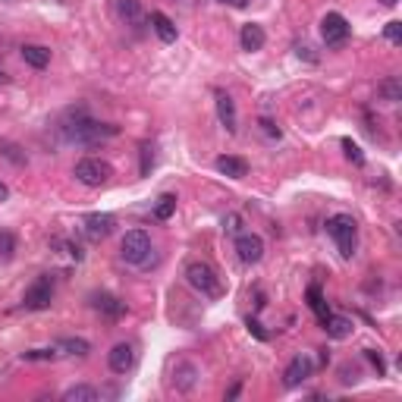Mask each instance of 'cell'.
Listing matches in <instances>:
<instances>
[{
    "instance_id": "6da1fadb",
    "label": "cell",
    "mask_w": 402,
    "mask_h": 402,
    "mask_svg": "<svg viewBox=\"0 0 402 402\" xmlns=\"http://www.w3.org/2000/svg\"><path fill=\"white\" fill-rule=\"evenodd\" d=\"M60 133L72 145H101L107 138H113L120 129L113 123H98L85 107H69L60 120Z\"/></svg>"
},
{
    "instance_id": "7a4b0ae2",
    "label": "cell",
    "mask_w": 402,
    "mask_h": 402,
    "mask_svg": "<svg viewBox=\"0 0 402 402\" xmlns=\"http://www.w3.org/2000/svg\"><path fill=\"white\" fill-rule=\"evenodd\" d=\"M186 280L195 292H201L204 298H220L223 296V283L217 277V270L208 264V261H192L186 267Z\"/></svg>"
},
{
    "instance_id": "3957f363",
    "label": "cell",
    "mask_w": 402,
    "mask_h": 402,
    "mask_svg": "<svg viewBox=\"0 0 402 402\" xmlns=\"http://www.w3.org/2000/svg\"><path fill=\"white\" fill-rule=\"evenodd\" d=\"M327 236L336 242L342 258H352L355 255V239H358V223L352 214H333L327 220Z\"/></svg>"
},
{
    "instance_id": "277c9868",
    "label": "cell",
    "mask_w": 402,
    "mask_h": 402,
    "mask_svg": "<svg viewBox=\"0 0 402 402\" xmlns=\"http://www.w3.org/2000/svg\"><path fill=\"white\" fill-rule=\"evenodd\" d=\"M72 177L82 182V186L98 189L113 177V167L107 164V160H101V157H82V160H76V167H72Z\"/></svg>"
},
{
    "instance_id": "5b68a950",
    "label": "cell",
    "mask_w": 402,
    "mask_h": 402,
    "mask_svg": "<svg viewBox=\"0 0 402 402\" xmlns=\"http://www.w3.org/2000/svg\"><path fill=\"white\" fill-rule=\"evenodd\" d=\"M120 258L126 264H145L151 258V236L145 230H129L120 242Z\"/></svg>"
},
{
    "instance_id": "8992f818",
    "label": "cell",
    "mask_w": 402,
    "mask_h": 402,
    "mask_svg": "<svg viewBox=\"0 0 402 402\" xmlns=\"http://www.w3.org/2000/svg\"><path fill=\"white\" fill-rule=\"evenodd\" d=\"M50 302H54V283H50V277H38L23 296L26 311H45L50 308Z\"/></svg>"
},
{
    "instance_id": "52a82bcc",
    "label": "cell",
    "mask_w": 402,
    "mask_h": 402,
    "mask_svg": "<svg viewBox=\"0 0 402 402\" xmlns=\"http://www.w3.org/2000/svg\"><path fill=\"white\" fill-rule=\"evenodd\" d=\"M349 19L342 16V13H327L324 19H320V38H324L327 48H340L342 41L349 38Z\"/></svg>"
},
{
    "instance_id": "ba28073f",
    "label": "cell",
    "mask_w": 402,
    "mask_h": 402,
    "mask_svg": "<svg viewBox=\"0 0 402 402\" xmlns=\"http://www.w3.org/2000/svg\"><path fill=\"white\" fill-rule=\"evenodd\" d=\"M236 255L242 264H258L264 258V239L258 233H239L236 236Z\"/></svg>"
},
{
    "instance_id": "9c48e42d",
    "label": "cell",
    "mask_w": 402,
    "mask_h": 402,
    "mask_svg": "<svg viewBox=\"0 0 402 402\" xmlns=\"http://www.w3.org/2000/svg\"><path fill=\"white\" fill-rule=\"evenodd\" d=\"M311 371H314L311 355H296L286 364V371H283V386H286V390H296V386H302L305 380L311 377Z\"/></svg>"
},
{
    "instance_id": "30bf717a",
    "label": "cell",
    "mask_w": 402,
    "mask_h": 402,
    "mask_svg": "<svg viewBox=\"0 0 402 402\" xmlns=\"http://www.w3.org/2000/svg\"><path fill=\"white\" fill-rule=\"evenodd\" d=\"M111 13L120 26L142 28V23H145V13H142V4H138V0H111Z\"/></svg>"
},
{
    "instance_id": "8fae6325",
    "label": "cell",
    "mask_w": 402,
    "mask_h": 402,
    "mask_svg": "<svg viewBox=\"0 0 402 402\" xmlns=\"http://www.w3.org/2000/svg\"><path fill=\"white\" fill-rule=\"evenodd\" d=\"M82 226H85V236H89L91 242H101V239H107L113 233L116 220H113V214H89L82 220Z\"/></svg>"
},
{
    "instance_id": "7c38bea8",
    "label": "cell",
    "mask_w": 402,
    "mask_h": 402,
    "mask_svg": "<svg viewBox=\"0 0 402 402\" xmlns=\"http://www.w3.org/2000/svg\"><path fill=\"white\" fill-rule=\"evenodd\" d=\"M107 364H111L113 374H126L135 364V349L129 346V342H116L111 352H107Z\"/></svg>"
},
{
    "instance_id": "4fadbf2b",
    "label": "cell",
    "mask_w": 402,
    "mask_h": 402,
    "mask_svg": "<svg viewBox=\"0 0 402 402\" xmlns=\"http://www.w3.org/2000/svg\"><path fill=\"white\" fill-rule=\"evenodd\" d=\"M320 327H324V333L330 336V340H349L355 330L352 318H346V314H327V318L320 320Z\"/></svg>"
},
{
    "instance_id": "5bb4252c",
    "label": "cell",
    "mask_w": 402,
    "mask_h": 402,
    "mask_svg": "<svg viewBox=\"0 0 402 402\" xmlns=\"http://www.w3.org/2000/svg\"><path fill=\"white\" fill-rule=\"evenodd\" d=\"M214 167H217V173H220V177H230V179H242V177H248V160H245V157L223 155V157H217V160H214Z\"/></svg>"
},
{
    "instance_id": "9a60e30c",
    "label": "cell",
    "mask_w": 402,
    "mask_h": 402,
    "mask_svg": "<svg viewBox=\"0 0 402 402\" xmlns=\"http://www.w3.org/2000/svg\"><path fill=\"white\" fill-rule=\"evenodd\" d=\"M264 41H267V35L258 23H248V26H242V32H239V45H242V50H248V54H252V50H261Z\"/></svg>"
},
{
    "instance_id": "2e32d148",
    "label": "cell",
    "mask_w": 402,
    "mask_h": 402,
    "mask_svg": "<svg viewBox=\"0 0 402 402\" xmlns=\"http://www.w3.org/2000/svg\"><path fill=\"white\" fill-rule=\"evenodd\" d=\"M217 116H220L223 129L226 133H236V104H233V98L226 91H217Z\"/></svg>"
},
{
    "instance_id": "e0dca14e",
    "label": "cell",
    "mask_w": 402,
    "mask_h": 402,
    "mask_svg": "<svg viewBox=\"0 0 402 402\" xmlns=\"http://www.w3.org/2000/svg\"><path fill=\"white\" fill-rule=\"evenodd\" d=\"M54 349L60 355H76V358H85L91 352V342L82 340V336H63V340L54 342Z\"/></svg>"
},
{
    "instance_id": "ac0fdd59",
    "label": "cell",
    "mask_w": 402,
    "mask_h": 402,
    "mask_svg": "<svg viewBox=\"0 0 402 402\" xmlns=\"http://www.w3.org/2000/svg\"><path fill=\"white\" fill-rule=\"evenodd\" d=\"M151 28H155V35L164 45H173V41H177V26H173V19L167 16V13H160V10L151 13Z\"/></svg>"
},
{
    "instance_id": "d6986e66",
    "label": "cell",
    "mask_w": 402,
    "mask_h": 402,
    "mask_svg": "<svg viewBox=\"0 0 402 402\" xmlns=\"http://www.w3.org/2000/svg\"><path fill=\"white\" fill-rule=\"evenodd\" d=\"M199 384V368L189 362H177V371H173V386L182 393H189L192 386Z\"/></svg>"
},
{
    "instance_id": "ffe728a7",
    "label": "cell",
    "mask_w": 402,
    "mask_h": 402,
    "mask_svg": "<svg viewBox=\"0 0 402 402\" xmlns=\"http://www.w3.org/2000/svg\"><path fill=\"white\" fill-rule=\"evenodd\" d=\"M91 305H94V308H98L101 314H107V318H120V314H126V305H123L116 296H107V292H94V296H91Z\"/></svg>"
},
{
    "instance_id": "44dd1931",
    "label": "cell",
    "mask_w": 402,
    "mask_h": 402,
    "mask_svg": "<svg viewBox=\"0 0 402 402\" xmlns=\"http://www.w3.org/2000/svg\"><path fill=\"white\" fill-rule=\"evenodd\" d=\"M23 60L32 69H45L50 63V48H45V45H23Z\"/></svg>"
},
{
    "instance_id": "7402d4cb",
    "label": "cell",
    "mask_w": 402,
    "mask_h": 402,
    "mask_svg": "<svg viewBox=\"0 0 402 402\" xmlns=\"http://www.w3.org/2000/svg\"><path fill=\"white\" fill-rule=\"evenodd\" d=\"M101 393L98 386H89V384H76L69 390H63V402H98Z\"/></svg>"
},
{
    "instance_id": "603a6c76",
    "label": "cell",
    "mask_w": 402,
    "mask_h": 402,
    "mask_svg": "<svg viewBox=\"0 0 402 402\" xmlns=\"http://www.w3.org/2000/svg\"><path fill=\"white\" fill-rule=\"evenodd\" d=\"M377 94H380L384 101H390V104H396V101H402V82H399V76L384 79V82L377 85Z\"/></svg>"
},
{
    "instance_id": "cb8c5ba5",
    "label": "cell",
    "mask_w": 402,
    "mask_h": 402,
    "mask_svg": "<svg viewBox=\"0 0 402 402\" xmlns=\"http://www.w3.org/2000/svg\"><path fill=\"white\" fill-rule=\"evenodd\" d=\"M308 308L318 314V320H324L327 314H330V308H327V302H324V292H320V286H308Z\"/></svg>"
},
{
    "instance_id": "d4e9b609",
    "label": "cell",
    "mask_w": 402,
    "mask_h": 402,
    "mask_svg": "<svg viewBox=\"0 0 402 402\" xmlns=\"http://www.w3.org/2000/svg\"><path fill=\"white\" fill-rule=\"evenodd\" d=\"M173 211H177V195H160L155 204V217L157 220H170Z\"/></svg>"
},
{
    "instance_id": "484cf974",
    "label": "cell",
    "mask_w": 402,
    "mask_h": 402,
    "mask_svg": "<svg viewBox=\"0 0 402 402\" xmlns=\"http://www.w3.org/2000/svg\"><path fill=\"white\" fill-rule=\"evenodd\" d=\"M16 255V236L10 230H0V261H13Z\"/></svg>"
},
{
    "instance_id": "4316f807",
    "label": "cell",
    "mask_w": 402,
    "mask_h": 402,
    "mask_svg": "<svg viewBox=\"0 0 402 402\" xmlns=\"http://www.w3.org/2000/svg\"><path fill=\"white\" fill-rule=\"evenodd\" d=\"M54 358H60V352H57L54 346L50 349H28V352H23V362H54Z\"/></svg>"
},
{
    "instance_id": "83f0119b",
    "label": "cell",
    "mask_w": 402,
    "mask_h": 402,
    "mask_svg": "<svg viewBox=\"0 0 402 402\" xmlns=\"http://www.w3.org/2000/svg\"><path fill=\"white\" fill-rule=\"evenodd\" d=\"M340 145H342V151H346V157L352 160V164H358V167L364 164V155H362V148H358V145L352 142V138H342Z\"/></svg>"
},
{
    "instance_id": "f1b7e54d",
    "label": "cell",
    "mask_w": 402,
    "mask_h": 402,
    "mask_svg": "<svg viewBox=\"0 0 402 402\" xmlns=\"http://www.w3.org/2000/svg\"><path fill=\"white\" fill-rule=\"evenodd\" d=\"M384 35L393 41V45H399V41H402V23H396V19H393V23H386Z\"/></svg>"
},
{
    "instance_id": "f546056e",
    "label": "cell",
    "mask_w": 402,
    "mask_h": 402,
    "mask_svg": "<svg viewBox=\"0 0 402 402\" xmlns=\"http://www.w3.org/2000/svg\"><path fill=\"white\" fill-rule=\"evenodd\" d=\"M151 164H155V155H151V148H148V145H142V177H148Z\"/></svg>"
},
{
    "instance_id": "4dcf8cb0",
    "label": "cell",
    "mask_w": 402,
    "mask_h": 402,
    "mask_svg": "<svg viewBox=\"0 0 402 402\" xmlns=\"http://www.w3.org/2000/svg\"><path fill=\"white\" fill-rule=\"evenodd\" d=\"M364 358H368V362L377 368V374L384 377V358H380V352H374V349H364Z\"/></svg>"
},
{
    "instance_id": "1f68e13d",
    "label": "cell",
    "mask_w": 402,
    "mask_h": 402,
    "mask_svg": "<svg viewBox=\"0 0 402 402\" xmlns=\"http://www.w3.org/2000/svg\"><path fill=\"white\" fill-rule=\"evenodd\" d=\"M258 126H261V133H264L267 138H280V129H277V126H274V123H270V120H261Z\"/></svg>"
},
{
    "instance_id": "d6a6232c",
    "label": "cell",
    "mask_w": 402,
    "mask_h": 402,
    "mask_svg": "<svg viewBox=\"0 0 402 402\" xmlns=\"http://www.w3.org/2000/svg\"><path fill=\"white\" fill-rule=\"evenodd\" d=\"M308 50H311L308 45H298V48H296V54H298V57H305V60H311V63H314V60H318V57H314V54H308Z\"/></svg>"
},
{
    "instance_id": "836d02e7",
    "label": "cell",
    "mask_w": 402,
    "mask_h": 402,
    "mask_svg": "<svg viewBox=\"0 0 402 402\" xmlns=\"http://www.w3.org/2000/svg\"><path fill=\"white\" fill-rule=\"evenodd\" d=\"M223 230H230V233H239V217H226V220H223Z\"/></svg>"
},
{
    "instance_id": "e575fe53",
    "label": "cell",
    "mask_w": 402,
    "mask_h": 402,
    "mask_svg": "<svg viewBox=\"0 0 402 402\" xmlns=\"http://www.w3.org/2000/svg\"><path fill=\"white\" fill-rule=\"evenodd\" d=\"M220 4H230V6H236V10H242V6H248V0H220Z\"/></svg>"
},
{
    "instance_id": "d590c367",
    "label": "cell",
    "mask_w": 402,
    "mask_h": 402,
    "mask_svg": "<svg viewBox=\"0 0 402 402\" xmlns=\"http://www.w3.org/2000/svg\"><path fill=\"white\" fill-rule=\"evenodd\" d=\"M6 199H10V189H6L4 182H0V201H6Z\"/></svg>"
},
{
    "instance_id": "8d00e7d4",
    "label": "cell",
    "mask_w": 402,
    "mask_h": 402,
    "mask_svg": "<svg viewBox=\"0 0 402 402\" xmlns=\"http://www.w3.org/2000/svg\"><path fill=\"white\" fill-rule=\"evenodd\" d=\"M6 82H10V76H6V72L0 69V85H6Z\"/></svg>"
},
{
    "instance_id": "74e56055",
    "label": "cell",
    "mask_w": 402,
    "mask_h": 402,
    "mask_svg": "<svg viewBox=\"0 0 402 402\" xmlns=\"http://www.w3.org/2000/svg\"><path fill=\"white\" fill-rule=\"evenodd\" d=\"M380 4H384V6H396L399 0H380Z\"/></svg>"
}]
</instances>
